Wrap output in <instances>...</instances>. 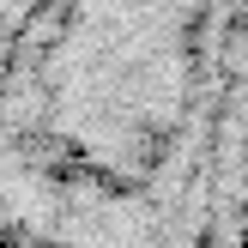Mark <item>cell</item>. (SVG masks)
<instances>
[{"label":"cell","mask_w":248,"mask_h":248,"mask_svg":"<svg viewBox=\"0 0 248 248\" xmlns=\"http://www.w3.org/2000/svg\"><path fill=\"white\" fill-rule=\"evenodd\" d=\"M248 79V0H36L0 79L12 248H206Z\"/></svg>","instance_id":"6da1fadb"},{"label":"cell","mask_w":248,"mask_h":248,"mask_svg":"<svg viewBox=\"0 0 248 248\" xmlns=\"http://www.w3.org/2000/svg\"><path fill=\"white\" fill-rule=\"evenodd\" d=\"M236 248H248V200H242V236H236Z\"/></svg>","instance_id":"7a4b0ae2"}]
</instances>
